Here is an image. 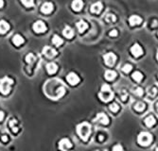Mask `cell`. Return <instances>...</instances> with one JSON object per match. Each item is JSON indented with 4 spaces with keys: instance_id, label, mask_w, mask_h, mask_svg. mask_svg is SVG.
Segmentation results:
<instances>
[{
    "instance_id": "6da1fadb",
    "label": "cell",
    "mask_w": 158,
    "mask_h": 151,
    "mask_svg": "<svg viewBox=\"0 0 158 151\" xmlns=\"http://www.w3.org/2000/svg\"><path fill=\"white\" fill-rule=\"evenodd\" d=\"M45 92L48 96L53 98V99H58L59 97L63 96L66 93V88L64 87L61 81L57 79L53 80H48L46 82V87H44Z\"/></svg>"
},
{
    "instance_id": "7a4b0ae2",
    "label": "cell",
    "mask_w": 158,
    "mask_h": 151,
    "mask_svg": "<svg viewBox=\"0 0 158 151\" xmlns=\"http://www.w3.org/2000/svg\"><path fill=\"white\" fill-rule=\"evenodd\" d=\"M77 133L79 134L80 139H82L83 141H87L91 134V126L86 122H83L82 124L78 125Z\"/></svg>"
},
{
    "instance_id": "3957f363",
    "label": "cell",
    "mask_w": 158,
    "mask_h": 151,
    "mask_svg": "<svg viewBox=\"0 0 158 151\" xmlns=\"http://www.w3.org/2000/svg\"><path fill=\"white\" fill-rule=\"evenodd\" d=\"M98 97L103 101V102H108L114 97V93L111 91L110 86L107 84L102 85L101 87V92L98 94Z\"/></svg>"
},
{
    "instance_id": "277c9868",
    "label": "cell",
    "mask_w": 158,
    "mask_h": 151,
    "mask_svg": "<svg viewBox=\"0 0 158 151\" xmlns=\"http://www.w3.org/2000/svg\"><path fill=\"white\" fill-rule=\"evenodd\" d=\"M12 83H13V80L11 78H4L0 81V92L3 94H8L11 92Z\"/></svg>"
},
{
    "instance_id": "5b68a950",
    "label": "cell",
    "mask_w": 158,
    "mask_h": 151,
    "mask_svg": "<svg viewBox=\"0 0 158 151\" xmlns=\"http://www.w3.org/2000/svg\"><path fill=\"white\" fill-rule=\"evenodd\" d=\"M137 141H138L139 144H141V146H147L153 142V136H151V134H150L149 132H141V133H139L138 135Z\"/></svg>"
},
{
    "instance_id": "8992f818",
    "label": "cell",
    "mask_w": 158,
    "mask_h": 151,
    "mask_svg": "<svg viewBox=\"0 0 158 151\" xmlns=\"http://www.w3.org/2000/svg\"><path fill=\"white\" fill-rule=\"evenodd\" d=\"M103 59H104L105 63H106L108 66H112V65H114V63H116V56L114 53H112V52H109V53L104 55Z\"/></svg>"
},
{
    "instance_id": "52a82bcc",
    "label": "cell",
    "mask_w": 158,
    "mask_h": 151,
    "mask_svg": "<svg viewBox=\"0 0 158 151\" xmlns=\"http://www.w3.org/2000/svg\"><path fill=\"white\" fill-rule=\"evenodd\" d=\"M33 30L36 33H43L46 30V26L43 21H36L33 24Z\"/></svg>"
},
{
    "instance_id": "ba28073f",
    "label": "cell",
    "mask_w": 158,
    "mask_h": 151,
    "mask_svg": "<svg viewBox=\"0 0 158 151\" xmlns=\"http://www.w3.org/2000/svg\"><path fill=\"white\" fill-rule=\"evenodd\" d=\"M94 121L95 122H100V123H101L102 125H108L109 124V118H108V116L103 112L98 113V115L94 119Z\"/></svg>"
},
{
    "instance_id": "9c48e42d",
    "label": "cell",
    "mask_w": 158,
    "mask_h": 151,
    "mask_svg": "<svg viewBox=\"0 0 158 151\" xmlns=\"http://www.w3.org/2000/svg\"><path fill=\"white\" fill-rule=\"evenodd\" d=\"M66 78H67V81L69 82L71 85H77L80 82V78L78 76V75L73 72L68 74Z\"/></svg>"
},
{
    "instance_id": "30bf717a",
    "label": "cell",
    "mask_w": 158,
    "mask_h": 151,
    "mask_svg": "<svg viewBox=\"0 0 158 151\" xmlns=\"http://www.w3.org/2000/svg\"><path fill=\"white\" fill-rule=\"evenodd\" d=\"M131 52H132L133 56H135V57H139L143 54V50H142V48L140 47V45L137 44H135L133 45L131 48Z\"/></svg>"
},
{
    "instance_id": "8fae6325",
    "label": "cell",
    "mask_w": 158,
    "mask_h": 151,
    "mask_svg": "<svg viewBox=\"0 0 158 151\" xmlns=\"http://www.w3.org/2000/svg\"><path fill=\"white\" fill-rule=\"evenodd\" d=\"M43 53H44V55H46L48 58H53L55 55L57 54V52L54 48H52L50 47H46L43 49Z\"/></svg>"
},
{
    "instance_id": "7c38bea8",
    "label": "cell",
    "mask_w": 158,
    "mask_h": 151,
    "mask_svg": "<svg viewBox=\"0 0 158 151\" xmlns=\"http://www.w3.org/2000/svg\"><path fill=\"white\" fill-rule=\"evenodd\" d=\"M41 11L43 13H46V14H48L53 11V4L49 2H46L45 4L42 5V8H41Z\"/></svg>"
},
{
    "instance_id": "4fadbf2b",
    "label": "cell",
    "mask_w": 158,
    "mask_h": 151,
    "mask_svg": "<svg viewBox=\"0 0 158 151\" xmlns=\"http://www.w3.org/2000/svg\"><path fill=\"white\" fill-rule=\"evenodd\" d=\"M71 146H72V144H71V142L68 139H63L59 143V147L62 150H66L68 148H70Z\"/></svg>"
},
{
    "instance_id": "5bb4252c",
    "label": "cell",
    "mask_w": 158,
    "mask_h": 151,
    "mask_svg": "<svg viewBox=\"0 0 158 151\" xmlns=\"http://www.w3.org/2000/svg\"><path fill=\"white\" fill-rule=\"evenodd\" d=\"M9 29H10V25L4 20L0 21V34H4Z\"/></svg>"
},
{
    "instance_id": "9a60e30c",
    "label": "cell",
    "mask_w": 158,
    "mask_h": 151,
    "mask_svg": "<svg viewBox=\"0 0 158 151\" xmlns=\"http://www.w3.org/2000/svg\"><path fill=\"white\" fill-rule=\"evenodd\" d=\"M46 70H48V74H50V75H52V74H55L57 72L58 70V66L56 63H49L48 65H46Z\"/></svg>"
},
{
    "instance_id": "2e32d148",
    "label": "cell",
    "mask_w": 158,
    "mask_h": 151,
    "mask_svg": "<svg viewBox=\"0 0 158 151\" xmlns=\"http://www.w3.org/2000/svg\"><path fill=\"white\" fill-rule=\"evenodd\" d=\"M142 22L141 17L137 16V15H133V16L130 17L129 19V23L131 26H135V25H139Z\"/></svg>"
},
{
    "instance_id": "e0dca14e",
    "label": "cell",
    "mask_w": 158,
    "mask_h": 151,
    "mask_svg": "<svg viewBox=\"0 0 158 151\" xmlns=\"http://www.w3.org/2000/svg\"><path fill=\"white\" fill-rule=\"evenodd\" d=\"M63 33H64V36L66 37L67 39H71V38H72V37L74 36V31H73V29H71L70 27H68V26H66V27L64 29Z\"/></svg>"
},
{
    "instance_id": "ac0fdd59",
    "label": "cell",
    "mask_w": 158,
    "mask_h": 151,
    "mask_svg": "<svg viewBox=\"0 0 158 151\" xmlns=\"http://www.w3.org/2000/svg\"><path fill=\"white\" fill-rule=\"evenodd\" d=\"M101 10H102V4L100 2L95 3V4H93L91 7V11L93 13H100Z\"/></svg>"
},
{
    "instance_id": "d6986e66",
    "label": "cell",
    "mask_w": 158,
    "mask_h": 151,
    "mask_svg": "<svg viewBox=\"0 0 158 151\" xmlns=\"http://www.w3.org/2000/svg\"><path fill=\"white\" fill-rule=\"evenodd\" d=\"M12 43H13L15 45L19 47V45H21L24 43V38L21 35L16 34L13 36V38H12Z\"/></svg>"
},
{
    "instance_id": "ffe728a7",
    "label": "cell",
    "mask_w": 158,
    "mask_h": 151,
    "mask_svg": "<svg viewBox=\"0 0 158 151\" xmlns=\"http://www.w3.org/2000/svg\"><path fill=\"white\" fill-rule=\"evenodd\" d=\"M83 7V2L80 0H76V1L72 2V9L76 11H80Z\"/></svg>"
},
{
    "instance_id": "44dd1931",
    "label": "cell",
    "mask_w": 158,
    "mask_h": 151,
    "mask_svg": "<svg viewBox=\"0 0 158 151\" xmlns=\"http://www.w3.org/2000/svg\"><path fill=\"white\" fill-rule=\"evenodd\" d=\"M116 73L113 70H107L105 72V78L107 80H113V79L116 78Z\"/></svg>"
},
{
    "instance_id": "7402d4cb",
    "label": "cell",
    "mask_w": 158,
    "mask_h": 151,
    "mask_svg": "<svg viewBox=\"0 0 158 151\" xmlns=\"http://www.w3.org/2000/svg\"><path fill=\"white\" fill-rule=\"evenodd\" d=\"M77 27H78V29H79L80 32H83L85 29H87L88 25L86 24L84 21L80 20V21H79L78 23H77Z\"/></svg>"
},
{
    "instance_id": "603a6c76",
    "label": "cell",
    "mask_w": 158,
    "mask_h": 151,
    "mask_svg": "<svg viewBox=\"0 0 158 151\" xmlns=\"http://www.w3.org/2000/svg\"><path fill=\"white\" fill-rule=\"evenodd\" d=\"M155 118L153 116V115H150V116H148L146 119H145V124H146L147 127L149 128H151V127H153V126L155 124Z\"/></svg>"
},
{
    "instance_id": "cb8c5ba5",
    "label": "cell",
    "mask_w": 158,
    "mask_h": 151,
    "mask_svg": "<svg viewBox=\"0 0 158 151\" xmlns=\"http://www.w3.org/2000/svg\"><path fill=\"white\" fill-rule=\"evenodd\" d=\"M52 43H53V45H55L56 47H60V45L64 43V41L61 37H59L58 35H54L53 38H52Z\"/></svg>"
},
{
    "instance_id": "d4e9b609",
    "label": "cell",
    "mask_w": 158,
    "mask_h": 151,
    "mask_svg": "<svg viewBox=\"0 0 158 151\" xmlns=\"http://www.w3.org/2000/svg\"><path fill=\"white\" fill-rule=\"evenodd\" d=\"M133 78H134L135 81L139 82V81L142 80V78H143V75H142L140 72L136 71V72H135L134 74H133Z\"/></svg>"
},
{
    "instance_id": "484cf974",
    "label": "cell",
    "mask_w": 158,
    "mask_h": 151,
    "mask_svg": "<svg viewBox=\"0 0 158 151\" xmlns=\"http://www.w3.org/2000/svg\"><path fill=\"white\" fill-rule=\"evenodd\" d=\"M116 20V16H114V14L109 13V14H107L106 16H105V21H106V22H108V23L114 22Z\"/></svg>"
},
{
    "instance_id": "4316f807",
    "label": "cell",
    "mask_w": 158,
    "mask_h": 151,
    "mask_svg": "<svg viewBox=\"0 0 158 151\" xmlns=\"http://www.w3.org/2000/svg\"><path fill=\"white\" fill-rule=\"evenodd\" d=\"M135 109L138 112H142L145 109V104L143 102H137L135 105Z\"/></svg>"
},
{
    "instance_id": "83f0119b",
    "label": "cell",
    "mask_w": 158,
    "mask_h": 151,
    "mask_svg": "<svg viewBox=\"0 0 158 151\" xmlns=\"http://www.w3.org/2000/svg\"><path fill=\"white\" fill-rule=\"evenodd\" d=\"M34 60H35V58H34L33 54H31V53L27 54L26 56V61L27 63H32L34 61Z\"/></svg>"
},
{
    "instance_id": "f1b7e54d",
    "label": "cell",
    "mask_w": 158,
    "mask_h": 151,
    "mask_svg": "<svg viewBox=\"0 0 158 151\" xmlns=\"http://www.w3.org/2000/svg\"><path fill=\"white\" fill-rule=\"evenodd\" d=\"M109 108H110V110H112L113 112H116L117 110H119V106H118V105H117L116 103H113V104H111Z\"/></svg>"
},
{
    "instance_id": "f546056e",
    "label": "cell",
    "mask_w": 158,
    "mask_h": 151,
    "mask_svg": "<svg viewBox=\"0 0 158 151\" xmlns=\"http://www.w3.org/2000/svg\"><path fill=\"white\" fill-rule=\"evenodd\" d=\"M132 69H133V66L131 65V64H125V65L123 66L122 71L124 73H129V72H131Z\"/></svg>"
},
{
    "instance_id": "4dcf8cb0",
    "label": "cell",
    "mask_w": 158,
    "mask_h": 151,
    "mask_svg": "<svg viewBox=\"0 0 158 151\" xmlns=\"http://www.w3.org/2000/svg\"><path fill=\"white\" fill-rule=\"evenodd\" d=\"M22 4L26 6L27 8H30L34 5V2L31 1V0H30V1H22Z\"/></svg>"
},
{
    "instance_id": "1f68e13d",
    "label": "cell",
    "mask_w": 158,
    "mask_h": 151,
    "mask_svg": "<svg viewBox=\"0 0 158 151\" xmlns=\"http://www.w3.org/2000/svg\"><path fill=\"white\" fill-rule=\"evenodd\" d=\"M156 94H157L156 88H151V89H150V91H149V94H151V96H154Z\"/></svg>"
},
{
    "instance_id": "d6a6232c",
    "label": "cell",
    "mask_w": 158,
    "mask_h": 151,
    "mask_svg": "<svg viewBox=\"0 0 158 151\" xmlns=\"http://www.w3.org/2000/svg\"><path fill=\"white\" fill-rule=\"evenodd\" d=\"M114 151H124V149H123V147L120 146V144H116V146H114Z\"/></svg>"
},
{
    "instance_id": "836d02e7",
    "label": "cell",
    "mask_w": 158,
    "mask_h": 151,
    "mask_svg": "<svg viewBox=\"0 0 158 151\" xmlns=\"http://www.w3.org/2000/svg\"><path fill=\"white\" fill-rule=\"evenodd\" d=\"M135 93V94H137V95H139V96H140V95L143 94V90H142L141 88H136Z\"/></svg>"
},
{
    "instance_id": "e575fe53",
    "label": "cell",
    "mask_w": 158,
    "mask_h": 151,
    "mask_svg": "<svg viewBox=\"0 0 158 151\" xmlns=\"http://www.w3.org/2000/svg\"><path fill=\"white\" fill-rule=\"evenodd\" d=\"M109 34H110V36H112V37H116V36H117V30H116V29L111 30Z\"/></svg>"
},
{
    "instance_id": "d590c367",
    "label": "cell",
    "mask_w": 158,
    "mask_h": 151,
    "mask_svg": "<svg viewBox=\"0 0 158 151\" xmlns=\"http://www.w3.org/2000/svg\"><path fill=\"white\" fill-rule=\"evenodd\" d=\"M16 120H11V121L10 122V126H11V128H13V125H15V124H16Z\"/></svg>"
},
{
    "instance_id": "8d00e7d4",
    "label": "cell",
    "mask_w": 158,
    "mask_h": 151,
    "mask_svg": "<svg viewBox=\"0 0 158 151\" xmlns=\"http://www.w3.org/2000/svg\"><path fill=\"white\" fill-rule=\"evenodd\" d=\"M3 119H4V112H0V122H1Z\"/></svg>"
},
{
    "instance_id": "74e56055",
    "label": "cell",
    "mask_w": 158,
    "mask_h": 151,
    "mask_svg": "<svg viewBox=\"0 0 158 151\" xmlns=\"http://www.w3.org/2000/svg\"><path fill=\"white\" fill-rule=\"evenodd\" d=\"M1 139H2V141H3V142H7V141H8V137H7V135H3Z\"/></svg>"
},
{
    "instance_id": "f35d334b",
    "label": "cell",
    "mask_w": 158,
    "mask_h": 151,
    "mask_svg": "<svg viewBox=\"0 0 158 151\" xmlns=\"http://www.w3.org/2000/svg\"><path fill=\"white\" fill-rule=\"evenodd\" d=\"M11 129H12V131H13V132H15V133H16V132L18 131V128H17L16 127H13V128H11Z\"/></svg>"
},
{
    "instance_id": "ab89813d",
    "label": "cell",
    "mask_w": 158,
    "mask_h": 151,
    "mask_svg": "<svg viewBox=\"0 0 158 151\" xmlns=\"http://www.w3.org/2000/svg\"><path fill=\"white\" fill-rule=\"evenodd\" d=\"M3 5H4V2H3L2 0H0V9L3 7Z\"/></svg>"
},
{
    "instance_id": "60d3db41",
    "label": "cell",
    "mask_w": 158,
    "mask_h": 151,
    "mask_svg": "<svg viewBox=\"0 0 158 151\" xmlns=\"http://www.w3.org/2000/svg\"><path fill=\"white\" fill-rule=\"evenodd\" d=\"M157 25V21H153V27H156Z\"/></svg>"
},
{
    "instance_id": "b9f144b4",
    "label": "cell",
    "mask_w": 158,
    "mask_h": 151,
    "mask_svg": "<svg viewBox=\"0 0 158 151\" xmlns=\"http://www.w3.org/2000/svg\"><path fill=\"white\" fill-rule=\"evenodd\" d=\"M100 141L103 140V137H102V135H100Z\"/></svg>"
},
{
    "instance_id": "7bdbcfd3",
    "label": "cell",
    "mask_w": 158,
    "mask_h": 151,
    "mask_svg": "<svg viewBox=\"0 0 158 151\" xmlns=\"http://www.w3.org/2000/svg\"><path fill=\"white\" fill-rule=\"evenodd\" d=\"M156 109H157V110H158V103L156 104Z\"/></svg>"
},
{
    "instance_id": "ee69618b",
    "label": "cell",
    "mask_w": 158,
    "mask_h": 151,
    "mask_svg": "<svg viewBox=\"0 0 158 151\" xmlns=\"http://www.w3.org/2000/svg\"><path fill=\"white\" fill-rule=\"evenodd\" d=\"M156 58H157V60H158V51H157V55H156Z\"/></svg>"
},
{
    "instance_id": "f6af8a7d",
    "label": "cell",
    "mask_w": 158,
    "mask_h": 151,
    "mask_svg": "<svg viewBox=\"0 0 158 151\" xmlns=\"http://www.w3.org/2000/svg\"><path fill=\"white\" fill-rule=\"evenodd\" d=\"M156 151H158V147H157V148H156Z\"/></svg>"
}]
</instances>
